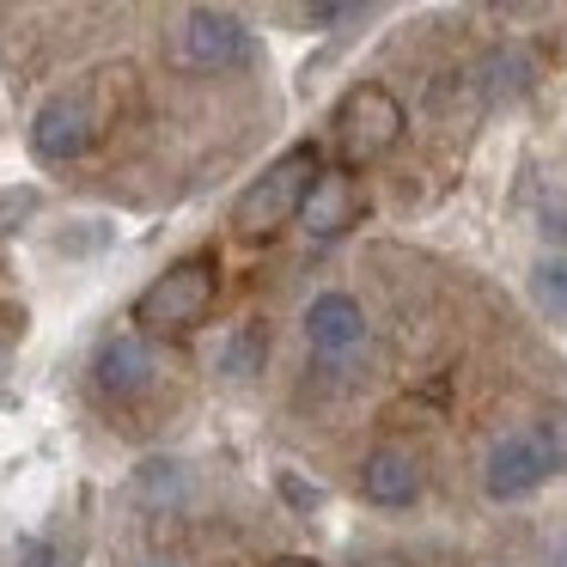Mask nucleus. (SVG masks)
Returning <instances> with one entry per match:
<instances>
[{
  "mask_svg": "<svg viewBox=\"0 0 567 567\" xmlns=\"http://www.w3.org/2000/svg\"><path fill=\"white\" fill-rule=\"evenodd\" d=\"M318 177H323V165H318V153H311V147L281 153V159H275L269 172H262L245 196H238L233 226L245 238H269L281 220H293V214L306 208V196H311V184H318Z\"/></svg>",
  "mask_w": 567,
  "mask_h": 567,
  "instance_id": "obj_1",
  "label": "nucleus"
},
{
  "mask_svg": "<svg viewBox=\"0 0 567 567\" xmlns=\"http://www.w3.org/2000/svg\"><path fill=\"white\" fill-rule=\"evenodd\" d=\"M208 306H214V262L189 257V262H172L135 299V323H147V330H189V323L208 318Z\"/></svg>",
  "mask_w": 567,
  "mask_h": 567,
  "instance_id": "obj_2",
  "label": "nucleus"
},
{
  "mask_svg": "<svg viewBox=\"0 0 567 567\" xmlns=\"http://www.w3.org/2000/svg\"><path fill=\"white\" fill-rule=\"evenodd\" d=\"M396 135H403V104L384 86H354L336 111V147H342L348 165L384 159L396 147Z\"/></svg>",
  "mask_w": 567,
  "mask_h": 567,
  "instance_id": "obj_3",
  "label": "nucleus"
},
{
  "mask_svg": "<svg viewBox=\"0 0 567 567\" xmlns=\"http://www.w3.org/2000/svg\"><path fill=\"white\" fill-rule=\"evenodd\" d=\"M549 476H555V457H549V445H543L537 427L506 433V440H494V452L482 457V488H488V501H525V494H537Z\"/></svg>",
  "mask_w": 567,
  "mask_h": 567,
  "instance_id": "obj_4",
  "label": "nucleus"
},
{
  "mask_svg": "<svg viewBox=\"0 0 567 567\" xmlns=\"http://www.w3.org/2000/svg\"><path fill=\"white\" fill-rule=\"evenodd\" d=\"M92 141H99V111H92L86 92H62V99H50L31 116V153H38L43 165L80 159Z\"/></svg>",
  "mask_w": 567,
  "mask_h": 567,
  "instance_id": "obj_5",
  "label": "nucleus"
},
{
  "mask_svg": "<svg viewBox=\"0 0 567 567\" xmlns=\"http://www.w3.org/2000/svg\"><path fill=\"white\" fill-rule=\"evenodd\" d=\"M250 55V31L233 13H214V7H189L177 19V62L184 68H233Z\"/></svg>",
  "mask_w": 567,
  "mask_h": 567,
  "instance_id": "obj_6",
  "label": "nucleus"
},
{
  "mask_svg": "<svg viewBox=\"0 0 567 567\" xmlns=\"http://www.w3.org/2000/svg\"><path fill=\"white\" fill-rule=\"evenodd\" d=\"M153 379H159V360H153L147 336H111V342L99 348V360H92V384H99L104 396H116V403L147 396Z\"/></svg>",
  "mask_w": 567,
  "mask_h": 567,
  "instance_id": "obj_7",
  "label": "nucleus"
},
{
  "mask_svg": "<svg viewBox=\"0 0 567 567\" xmlns=\"http://www.w3.org/2000/svg\"><path fill=\"white\" fill-rule=\"evenodd\" d=\"M360 336H367V311H360V299L318 293L306 306V342L318 348V354H348Z\"/></svg>",
  "mask_w": 567,
  "mask_h": 567,
  "instance_id": "obj_8",
  "label": "nucleus"
},
{
  "mask_svg": "<svg viewBox=\"0 0 567 567\" xmlns=\"http://www.w3.org/2000/svg\"><path fill=\"white\" fill-rule=\"evenodd\" d=\"M354 220H360V196H354V184H348V172H323L318 184H311L306 208H299V226H306L311 238H342Z\"/></svg>",
  "mask_w": 567,
  "mask_h": 567,
  "instance_id": "obj_9",
  "label": "nucleus"
},
{
  "mask_svg": "<svg viewBox=\"0 0 567 567\" xmlns=\"http://www.w3.org/2000/svg\"><path fill=\"white\" fill-rule=\"evenodd\" d=\"M360 488H367L372 506H409L421 494V464L409 452H396V445H384V452H372L360 464Z\"/></svg>",
  "mask_w": 567,
  "mask_h": 567,
  "instance_id": "obj_10",
  "label": "nucleus"
},
{
  "mask_svg": "<svg viewBox=\"0 0 567 567\" xmlns=\"http://www.w3.org/2000/svg\"><path fill=\"white\" fill-rule=\"evenodd\" d=\"M530 74H537V62H530L525 50H488L476 62V74H470V92H476L482 104H513V99H525L530 92Z\"/></svg>",
  "mask_w": 567,
  "mask_h": 567,
  "instance_id": "obj_11",
  "label": "nucleus"
},
{
  "mask_svg": "<svg viewBox=\"0 0 567 567\" xmlns=\"http://www.w3.org/2000/svg\"><path fill=\"white\" fill-rule=\"evenodd\" d=\"M530 299L543 318H567V257H543L530 269Z\"/></svg>",
  "mask_w": 567,
  "mask_h": 567,
  "instance_id": "obj_12",
  "label": "nucleus"
},
{
  "mask_svg": "<svg viewBox=\"0 0 567 567\" xmlns=\"http://www.w3.org/2000/svg\"><path fill=\"white\" fill-rule=\"evenodd\" d=\"M220 372H226V379H250V372H262V330H257V323H245L238 336H226Z\"/></svg>",
  "mask_w": 567,
  "mask_h": 567,
  "instance_id": "obj_13",
  "label": "nucleus"
},
{
  "mask_svg": "<svg viewBox=\"0 0 567 567\" xmlns=\"http://www.w3.org/2000/svg\"><path fill=\"white\" fill-rule=\"evenodd\" d=\"M31 214H38V189H0V238L19 233Z\"/></svg>",
  "mask_w": 567,
  "mask_h": 567,
  "instance_id": "obj_14",
  "label": "nucleus"
},
{
  "mask_svg": "<svg viewBox=\"0 0 567 567\" xmlns=\"http://www.w3.org/2000/svg\"><path fill=\"white\" fill-rule=\"evenodd\" d=\"M537 433H543V445H549L555 470H567V409H555V415H543V421H537Z\"/></svg>",
  "mask_w": 567,
  "mask_h": 567,
  "instance_id": "obj_15",
  "label": "nucleus"
},
{
  "mask_svg": "<svg viewBox=\"0 0 567 567\" xmlns=\"http://www.w3.org/2000/svg\"><path fill=\"white\" fill-rule=\"evenodd\" d=\"M177 488H184L177 464H159V457H153V464H141V494H177Z\"/></svg>",
  "mask_w": 567,
  "mask_h": 567,
  "instance_id": "obj_16",
  "label": "nucleus"
},
{
  "mask_svg": "<svg viewBox=\"0 0 567 567\" xmlns=\"http://www.w3.org/2000/svg\"><path fill=\"white\" fill-rule=\"evenodd\" d=\"M281 488H287V501H293V506H318V501H323V494H318V488H306L299 476H281Z\"/></svg>",
  "mask_w": 567,
  "mask_h": 567,
  "instance_id": "obj_17",
  "label": "nucleus"
},
{
  "mask_svg": "<svg viewBox=\"0 0 567 567\" xmlns=\"http://www.w3.org/2000/svg\"><path fill=\"white\" fill-rule=\"evenodd\" d=\"M275 567H318V561H306V555H281Z\"/></svg>",
  "mask_w": 567,
  "mask_h": 567,
  "instance_id": "obj_18",
  "label": "nucleus"
},
{
  "mask_svg": "<svg viewBox=\"0 0 567 567\" xmlns=\"http://www.w3.org/2000/svg\"><path fill=\"white\" fill-rule=\"evenodd\" d=\"M135 567H172V561H165V555H147V561H135Z\"/></svg>",
  "mask_w": 567,
  "mask_h": 567,
  "instance_id": "obj_19",
  "label": "nucleus"
}]
</instances>
